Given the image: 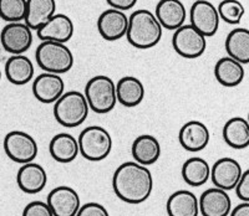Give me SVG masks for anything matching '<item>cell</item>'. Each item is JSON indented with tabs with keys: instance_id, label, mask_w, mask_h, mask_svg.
Returning a JSON list of instances; mask_svg holds the SVG:
<instances>
[{
	"instance_id": "6da1fadb",
	"label": "cell",
	"mask_w": 249,
	"mask_h": 216,
	"mask_svg": "<svg viewBox=\"0 0 249 216\" xmlns=\"http://www.w3.org/2000/svg\"><path fill=\"white\" fill-rule=\"evenodd\" d=\"M112 189L124 202L142 204L152 194V173L147 166L136 162H124L113 173Z\"/></svg>"
},
{
	"instance_id": "7a4b0ae2",
	"label": "cell",
	"mask_w": 249,
	"mask_h": 216,
	"mask_svg": "<svg viewBox=\"0 0 249 216\" xmlns=\"http://www.w3.org/2000/svg\"><path fill=\"white\" fill-rule=\"evenodd\" d=\"M162 33L163 28L155 14L147 9H139L128 17L126 37L133 48L140 50L155 48L161 41Z\"/></svg>"
},
{
	"instance_id": "3957f363",
	"label": "cell",
	"mask_w": 249,
	"mask_h": 216,
	"mask_svg": "<svg viewBox=\"0 0 249 216\" xmlns=\"http://www.w3.org/2000/svg\"><path fill=\"white\" fill-rule=\"evenodd\" d=\"M90 108L84 93L69 91L54 103V117L59 124L66 128H76L88 118Z\"/></svg>"
},
{
	"instance_id": "277c9868",
	"label": "cell",
	"mask_w": 249,
	"mask_h": 216,
	"mask_svg": "<svg viewBox=\"0 0 249 216\" xmlns=\"http://www.w3.org/2000/svg\"><path fill=\"white\" fill-rule=\"evenodd\" d=\"M35 59L41 70L56 75L69 72L74 66L72 51L61 42L43 41L35 51Z\"/></svg>"
},
{
	"instance_id": "5b68a950",
	"label": "cell",
	"mask_w": 249,
	"mask_h": 216,
	"mask_svg": "<svg viewBox=\"0 0 249 216\" xmlns=\"http://www.w3.org/2000/svg\"><path fill=\"white\" fill-rule=\"evenodd\" d=\"M84 96L91 111L99 115H106L117 103L116 83L108 76L97 75L88 81Z\"/></svg>"
},
{
	"instance_id": "8992f818",
	"label": "cell",
	"mask_w": 249,
	"mask_h": 216,
	"mask_svg": "<svg viewBox=\"0 0 249 216\" xmlns=\"http://www.w3.org/2000/svg\"><path fill=\"white\" fill-rule=\"evenodd\" d=\"M79 152L90 162H101L112 150V137L104 127L90 126L80 133L77 138Z\"/></svg>"
},
{
	"instance_id": "52a82bcc",
	"label": "cell",
	"mask_w": 249,
	"mask_h": 216,
	"mask_svg": "<svg viewBox=\"0 0 249 216\" xmlns=\"http://www.w3.org/2000/svg\"><path fill=\"white\" fill-rule=\"evenodd\" d=\"M4 152L8 158L18 164L34 162L39 153L36 140L33 135L23 131H12L4 138Z\"/></svg>"
},
{
	"instance_id": "ba28073f",
	"label": "cell",
	"mask_w": 249,
	"mask_h": 216,
	"mask_svg": "<svg viewBox=\"0 0 249 216\" xmlns=\"http://www.w3.org/2000/svg\"><path fill=\"white\" fill-rule=\"evenodd\" d=\"M172 46L184 59H198L207 49V37L191 24L182 25L172 36Z\"/></svg>"
},
{
	"instance_id": "9c48e42d",
	"label": "cell",
	"mask_w": 249,
	"mask_h": 216,
	"mask_svg": "<svg viewBox=\"0 0 249 216\" xmlns=\"http://www.w3.org/2000/svg\"><path fill=\"white\" fill-rule=\"evenodd\" d=\"M33 30L25 23H8L0 33V42L6 52L23 55L33 45Z\"/></svg>"
},
{
	"instance_id": "30bf717a",
	"label": "cell",
	"mask_w": 249,
	"mask_h": 216,
	"mask_svg": "<svg viewBox=\"0 0 249 216\" xmlns=\"http://www.w3.org/2000/svg\"><path fill=\"white\" fill-rule=\"evenodd\" d=\"M191 25L203 34L212 37L219 29V14L214 5L208 0H197L190 9Z\"/></svg>"
},
{
	"instance_id": "8fae6325",
	"label": "cell",
	"mask_w": 249,
	"mask_h": 216,
	"mask_svg": "<svg viewBox=\"0 0 249 216\" xmlns=\"http://www.w3.org/2000/svg\"><path fill=\"white\" fill-rule=\"evenodd\" d=\"M46 202L54 216H75L81 206L79 193L66 185L53 189L49 193Z\"/></svg>"
},
{
	"instance_id": "7c38bea8",
	"label": "cell",
	"mask_w": 249,
	"mask_h": 216,
	"mask_svg": "<svg viewBox=\"0 0 249 216\" xmlns=\"http://www.w3.org/2000/svg\"><path fill=\"white\" fill-rule=\"evenodd\" d=\"M243 174V169L239 162L233 158L224 157L218 159L211 166V180L215 188L226 191L233 190Z\"/></svg>"
},
{
	"instance_id": "4fadbf2b",
	"label": "cell",
	"mask_w": 249,
	"mask_h": 216,
	"mask_svg": "<svg viewBox=\"0 0 249 216\" xmlns=\"http://www.w3.org/2000/svg\"><path fill=\"white\" fill-rule=\"evenodd\" d=\"M128 28V17L117 9H107L97 19V30L106 41H116L126 36Z\"/></svg>"
},
{
	"instance_id": "5bb4252c",
	"label": "cell",
	"mask_w": 249,
	"mask_h": 216,
	"mask_svg": "<svg viewBox=\"0 0 249 216\" xmlns=\"http://www.w3.org/2000/svg\"><path fill=\"white\" fill-rule=\"evenodd\" d=\"M65 92V82L60 75L44 72L33 82L34 97L41 103H55Z\"/></svg>"
},
{
	"instance_id": "9a60e30c",
	"label": "cell",
	"mask_w": 249,
	"mask_h": 216,
	"mask_svg": "<svg viewBox=\"0 0 249 216\" xmlns=\"http://www.w3.org/2000/svg\"><path fill=\"white\" fill-rule=\"evenodd\" d=\"M210 128L199 121H190L179 129L178 140L187 152H201L210 144Z\"/></svg>"
},
{
	"instance_id": "2e32d148",
	"label": "cell",
	"mask_w": 249,
	"mask_h": 216,
	"mask_svg": "<svg viewBox=\"0 0 249 216\" xmlns=\"http://www.w3.org/2000/svg\"><path fill=\"white\" fill-rule=\"evenodd\" d=\"M198 205L202 216H228L232 210V200L228 193L215 186L202 193Z\"/></svg>"
},
{
	"instance_id": "e0dca14e",
	"label": "cell",
	"mask_w": 249,
	"mask_h": 216,
	"mask_svg": "<svg viewBox=\"0 0 249 216\" xmlns=\"http://www.w3.org/2000/svg\"><path fill=\"white\" fill-rule=\"evenodd\" d=\"M37 36L43 41H55L66 44L74 36L75 26L70 17L66 14H55L44 24L40 29H37Z\"/></svg>"
},
{
	"instance_id": "ac0fdd59",
	"label": "cell",
	"mask_w": 249,
	"mask_h": 216,
	"mask_svg": "<svg viewBox=\"0 0 249 216\" xmlns=\"http://www.w3.org/2000/svg\"><path fill=\"white\" fill-rule=\"evenodd\" d=\"M155 17L163 29L177 30L184 25L187 9L181 0H160L156 5Z\"/></svg>"
},
{
	"instance_id": "d6986e66",
	"label": "cell",
	"mask_w": 249,
	"mask_h": 216,
	"mask_svg": "<svg viewBox=\"0 0 249 216\" xmlns=\"http://www.w3.org/2000/svg\"><path fill=\"white\" fill-rule=\"evenodd\" d=\"M17 183L20 190L25 194L34 195L44 190L48 184V174L40 164L30 162L23 164L21 168L18 170Z\"/></svg>"
},
{
	"instance_id": "ffe728a7",
	"label": "cell",
	"mask_w": 249,
	"mask_h": 216,
	"mask_svg": "<svg viewBox=\"0 0 249 216\" xmlns=\"http://www.w3.org/2000/svg\"><path fill=\"white\" fill-rule=\"evenodd\" d=\"M49 152L53 159L57 163L68 164L79 157V143L77 138L70 133H57L51 138Z\"/></svg>"
},
{
	"instance_id": "44dd1931",
	"label": "cell",
	"mask_w": 249,
	"mask_h": 216,
	"mask_svg": "<svg viewBox=\"0 0 249 216\" xmlns=\"http://www.w3.org/2000/svg\"><path fill=\"white\" fill-rule=\"evenodd\" d=\"M161 144L159 139L151 134H141L133 140L131 153L135 162L148 166L155 164L161 157Z\"/></svg>"
},
{
	"instance_id": "7402d4cb",
	"label": "cell",
	"mask_w": 249,
	"mask_h": 216,
	"mask_svg": "<svg viewBox=\"0 0 249 216\" xmlns=\"http://www.w3.org/2000/svg\"><path fill=\"white\" fill-rule=\"evenodd\" d=\"M4 70L8 81L15 86L28 84L35 73L34 64L25 55H12L6 61Z\"/></svg>"
},
{
	"instance_id": "603a6c76",
	"label": "cell",
	"mask_w": 249,
	"mask_h": 216,
	"mask_svg": "<svg viewBox=\"0 0 249 216\" xmlns=\"http://www.w3.org/2000/svg\"><path fill=\"white\" fill-rule=\"evenodd\" d=\"M56 14V0H26L24 21L31 30H37Z\"/></svg>"
},
{
	"instance_id": "cb8c5ba5",
	"label": "cell",
	"mask_w": 249,
	"mask_h": 216,
	"mask_svg": "<svg viewBox=\"0 0 249 216\" xmlns=\"http://www.w3.org/2000/svg\"><path fill=\"white\" fill-rule=\"evenodd\" d=\"M166 210L168 216H198V198L190 190H177L168 198Z\"/></svg>"
},
{
	"instance_id": "d4e9b609",
	"label": "cell",
	"mask_w": 249,
	"mask_h": 216,
	"mask_svg": "<svg viewBox=\"0 0 249 216\" xmlns=\"http://www.w3.org/2000/svg\"><path fill=\"white\" fill-rule=\"evenodd\" d=\"M244 65L239 64L232 57L226 56L218 60L214 66V76L222 86L228 88L237 87L244 80Z\"/></svg>"
},
{
	"instance_id": "484cf974",
	"label": "cell",
	"mask_w": 249,
	"mask_h": 216,
	"mask_svg": "<svg viewBox=\"0 0 249 216\" xmlns=\"http://www.w3.org/2000/svg\"><path fill=\"white\" fill-rule=\"evenodd\" d=\"M116 97L120 104L133 108L144 99V86L135 76H124L116 83Z\"/></svg>"
},
{
	"instance_id": "4316f807",
	"label": "cell",
	"mask_w": 249,
	"mask_h": 216,
	"mask_svg": "<svg viewBox=\"0 0 249 216\" xmlns=\"http://www.w3.org/2000/svg\"><path fill=\"white\" fill-rule=\"evenodd\" d=\"M223 139L233 149H244L249 146V123L243 117H233L223 127Z\"/></svg>"
},
{
	"instance_id": "83f0119b",
	"label": "cell",
	"mask_w": 249,
	"mask_h": 216,
	"mask_svg": "<svg viewBox=\"0 0 249 216\" xmlns=\"http://www.w3.org/2000/svg\"><path fill=\"white\" fill-rule=\"evenodd\" d=\"M228 56L242 65L249 64V30L246 28L233 29L224 42Z\"/></svg>"
},
{
	"instance_id": "f1b7e54d",
	"label": "cell",
	"mask_w": 249,
	"mask_h": 216,
	"mask_svg": "<svg viewBox=\"0 0 249 216\" xmlns=\"http://www.w3.org/2000/svg\"><path fill=\"white\" fill-rule=\"evenodd\" d=\"M181 173L187 185L198 188L210 180L211 166L203 158L192 157L184 162Z\"/></svg>"
},
{
	"instance_id": "f546056e",
	"label": "cell",
	"mask_w": 249,
	"mask_h": 216,
	"mask_svg": "<svg viewBox=\"0 0 249 216\" xmlns=\"http://www.w3.org/2000/svg\"><path fill=\"white\" fill-rule=\"evenodd\" d=\"M219 19L231 25L241 23L242 17L246 14V9L239 0H222L217 8Z\"/></svg>"
},
{
	"instance_id": "4dcf8cb0",
	"label": "cell",
	"mask_w": 249,
	"mask_h": 216,
	"mask_svg": "<svg viewBox=\"0 0 249 216\" xmlns=\"http://www.w3.org/2000/svg\"><path fill=\"white\" fill-rule=\"evenodd\" d=\"M26 13V0H0V17L6 23L23 21Z\"/></svg>"
},
{
	"instance_id": "1f68e13d",
	"label": "cell",
	"mask_w": 249,
	"mask_h": 216,
	"mask_svg": "<svg viewBox=\"0 0 249 216\" xmlns=\"http://www.w3.org/2000/svg\"><path fill=\"white\" fill-rule=\"evenodd\" d=\"M23 216H54V214L51 211L48 202L35 200V201L29 202L24 208Z\"/></svg>"
},
{
	"instance_id": "d6a6232c",
	"label": "cell",
	"mask_w": 249,
	"mask_h": 216,
	"mask_svg": "<svg viewBox=\"0 0 249 216\" xmlns=\"http://www.w3.org/2000/svg\"><path fill=\"white\" fill-rule=\"evenodd\" d=\"M75 216H110V213L104 205L92 201L81 205Z\"/></svg>"
},
{
	"instance_id": "836d02e7",
	"label": "cell",
	"mask_w": 249,
	"mask_h": 216,
	"mask_svg": "<svg viewBox=\"0 0 249 216\" xmlns=\"http://www.w3.org/2000/svg\"><path fill=\"white\" fill-rule=\"evenodd\" d=\"M235 194L243 202H249V170H244L235 185Z\"/></svg>"
},
{
	"instance_id": "e575fe53",
	"label": "cell",
	"mask_w": 249,
	"mask_h": 216,
	"mask_svg": "<svg viewBox=\"0 0 249 216\" xmlns=\"http://www.w3.org/2000/svg\"><path fill=\"white\" fill-rule=\"evenodd\" d=\"M106 1L110 5V8L126 12V10H130L136 5L139 0H106Z\"/></svg>"
},
{
	"instance_id": "d590c367",
	"label": "cell",
	"mask_w": 249,
	"mask_h": 216,
	"mask_svg": "<svg viewBox=\"0 0 249 216\" xmlns=\"http://www.w3.org/2000/svg\"><path fill=\"white\" fill-rule=\"evenodd\" d=\"M228 216H249V202H242L231 210Z\"/></svg>"
},
{
	"instance_id": "8d00e7d4",
	"label": "cell",
	"mask_w": 249,
	"mask_h": 216,
	"mask_svg": "<svg viewBox=\"0 0 249 216\" xmlns=\"http://www.w3.org/2000/svg\"><path fill=\"white\" fill-rule=\"evenodd\" d=\"M0 81H1V68H0Z\"/></svg>"
}]
</instances>
